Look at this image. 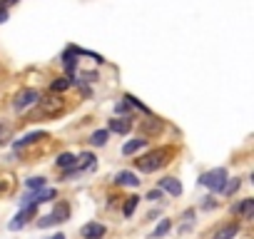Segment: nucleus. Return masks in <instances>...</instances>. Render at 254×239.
<instances>
[{"instance_id":"obj_21","label":"nucleus","mask_w":254,"mask_h":239,"mask_svg":"<svg viewBox=\"0 0 254 239\" xmlns=\"http://www.w3.org/2000/svg\"><path fill=\"white\" fill-rule=\"evenodd\" d=\"M239 184H242V180H239V177H235V180H227V182H224V187H222V192L227 194V197H232V194H235V192L239 189Z\"/></svg>"},{"instance_id":"obj_8","label":"nucleus","mask_w":254,"mask_h":239,"mask_svg":"<svg viewBox=\"0 0 254 239\" xmlns=\"http://www.w3.org/2000/svg\"><path fill=\"white\" fill-rule=\"evenodd\" d=\"M40 102V115H45V117H50V115H55V112H62V100H37Z\"/></svg>"},{"instance_id":"obj_18","label":"nucleus","mask_w":254,"mask_h":239,"mask_svg":"<svg viewBox=\"0 0 254 239\" xmlns=\"http://www.w3.org/2000/svg\"><path fill=\"white\" fill-rule=\"evenodd\" d=\"M75 160H77L75 155H70V152H62V155L55 160V165L62 167V169H68V167H75Z\"/></svg>"},{"instance_id":"obj_25","label":"nucleus","mask_w":254,"mask_h":239,"mask_svg":"<svg viewBox=\"0 0 254 239\" xmlns=\"http://www.w3.org/2000/svg\"><path fill=\"white\" fill-rule=\"evenodd\" d=\"M147 200H150V202L162 200V189H160V187H157V189H150V192H147Z\"/></svg>"},{"instance_id":"obj_6","label":"nucleus","mask_w":254,"mask_h":239,"mask_svg":"<svg viewBox=\"0 0 254 239\" xmlns=\"http://www.w3.org/2000/svg\"><path fill=\"white\" fill-rule=\"evenodd\" d=\"M130 129H132V120L127 117H112L108 125V132H115V135H127Z\"/></svg>"},{"instance_id":"obj_1","label":"nucleus","mask_w":254,"mask_h":239,"mask_svg":"<svg viewBox=\"0 0 254 239\" xmlns=\"http://www.w3.org/2000/svg\"><path fill=\"white\" fill-rule=\"evenodd\" d=\"M169 155H172V149L169 147H160V149H152V152H147L145 157L137 160V169L140 172H155V169H162L169 160Z\"/></svg>"},{"instance_id":"obj_9","label":"nucleus","mask_w":254,"mask_h":239,"mask_svg":"<svg viewBox=\"0 0 254 239\" xmlns=\"http://www.w3.org/2000/svg\"><path fill=\"white\" fill-rule=\"evenodd\" d=\"M115 184H122V187H137V184H140V180H137L135 172L122 169V172H117V175H115Z\"/></svg>"},{"instance_id":"obj_2","label":"nucleus","mask_w":254,"mask_h":239,"mask_svg":"<svg viewBox=\"0 0 254 239\" xmlns=\"http://www.w3.org/2000/svg\"><path fill=\"white\" fill-rule=\"evenodd\" d=\"M229 180V175H227V169L224 167H217V169H209V172H204V175L200 177V184H204L207 189H212V192H222V187H224V182Z\"/></svg>"},{"instance_id":"obj_14","label":"nucleus","mask_w":254,"mask_h":239,"mask_svg":"<svg viewBox=\"0 0 254 239\" xmlns=\"http://www.w3.org/2000/svg\"><path fill=\"white\" fill-rule=\"evenodd\" d=\"M50 220L57 224V222H68L70 220V207L65 204V202H60V204H55V209H53V214H50Z\"/></svg>"},{"instance_id":"obj_23","label":"nucleus","mask_w":254,"mask_h":239,"mask_svg":"<svg viewBox=\"0 0 254 239\" xmlns=\"http://www.w3.org/2000/svg\"><path fill=\"white\" fill-rule=\"evenodd\" d=\"M68 88H70V77H60V80H55V82L50 85L53 92H65Z\"/></svg>"},{"instance_id":"obj_28","label":"nucleus","mask_w":254,"mask_h":239,"mask_svg":"<svg viewBox=\"0 0 254 239\" xmlns=\"http://www.w3.org/2000/svg\"><path fill=\"white\" fill-rule=\"evenodd\" d=\"M13 3H18V0H0V8H5V5H13Z\"/></svg>"},{"instance_id":"obj_27","label":"nucleus","mask_w":254,"mask_h":239,"mask_svg":"<svg viewBox=\"0 0 254 239\" xmlns=\"http://www.w3.org/2000/svg\"><path fill=\"white\" fill-rule=\"evenodd\" d=\"M127 107H130V105H127V102H120V105L115 107V110H117V112H127Z\"/></svg>"},{"instance_id":"obj_11","label":"nucleus","mask_w":254,"mask_h":239,"mask_svg":"<svg viewBox=\"0 0 254 239\" xmlns=\"http://www.w3.org/2000/svg\"><path fill=\"white\" fill-rule=\"evenodd\" d=\"M160 189L169 192L172 197H180V194H182V184H180V180H175V177H164V180H160Z\"/></svg>"},{"instance_id":"obj_22","label":"nucleus","mask_w":254,"mask_h":239,"mask_svg":"<svg viewBox=\"0 0 254 239\" xmlns=\"http://www.w3.org/2000/svg\"><path fill=\"white\" fill-rule=\"evenodd\" d=\"M125 102H127V105H130V107H137V110H140V112H145V115H150V107H147V105H142V102H140V100H137L135 95H125Z\"/></svg>"},{"instance_id":"obj_24","label":"nucleus","mask_w":254,"mask_h":239,"mask_svg":"<svg viewBox=\"0 0 254 239\" xmlns=\"http://www.w3.org/2000/svg\"><path fill=\"white\" fill-rule=\"evenodd\" d=\"M25 184H28V189H42V187H45V177H33Z\"/></svg>"},{"instance_id":"obj_10","label":"nucleus","mask_w":254,"mask_h":239,"mask_svg":"<svg viewBox=\"0 0 254 239\" xmlns=\"http://www.w3.org/2000/svg\"><path fill=\"white\" fill-rule=\"evenodd\" d=\"M35 214V204H25L23 207V212H20L18 217H15V220L8 224V229H20V227H23L25 222H28V217H33Z\"/></svg>"},{"instance_id":"obj_17","label":"nucleus","mask_w":254,"mask_h":239,"mask_svg":"<svg viewBox=\"0 0 254 239\" xmlns=\"http://www.w3.org/2000/svg\"><path fill=\"white\" fill-rule=\"evenodd\" d=\"M137 204H140V197H137V194L127 197V200H125V207H122V214H125V217H132L135 209H137Z\"/></svg>"},{"instance_id":"obj_4","label":"nucleus","mask_w":254,"mask_h":239,"mask_svg":"<svg viewBox=\"0 0 254 239\" xmlns=\"http://www.w3.org/2000/svg\"><path fill=\"white\" fill-rule=\"evenodd\" d=\"M57 197V189H40V192H35V194H25L23 200H20V204H42V202H50V200H55Z\"/></svg>"},{"instance_id":"obj_19","label":"nucleus","mask_w":254,"mask_h":239,"mask_svg":"<svg viewBox=\"0 0 254 239\" xmlns=\"http://www.w3.org/2000/svg\"><path fill=\"white\" fill-rule=\"evenodd\" d=\"M169 229H172V222H169V220H162V222L155 227V232H152V237H150V239H162Z\"/></svg>"},{"instance_id":"obj_15","label":"nucleus","mask_w":254,"mask_h":239,"mask_svg":"<svg viewBox=\"0 0 254 239\" xmlns=\"http://www.w3.org/2000/svg\"><path fill=\"white\" fill-rule=\"evenodd\" d=\"M37 140H48V132H40V129H37V132H30V135H25L23 140H18L13 147H15V149H23L25 145H33V142H37Z\"/></svg>"},{"instance_id":"obj_13","label":"nucleus","mask_w":254,"mask_h":239,"mask_svg":"<svg viewBox=\"0 0 254 239\" xmlns=\"http://www.w3.org/2000/svg\"><path fill=\"white\" fill-rule=\"evenodd\" d=\"M239 234V224L235 222V224H224V227H219L215 234H212V239H235Z\"/></svg>"},{"instance_id":"obj_16","label":"nucleus","mask_w":254,"mask_h":239,"mask_svg":"<svg viewBox=\"0 0 254 239\" xmlns=\"http://www.w3.org/2000/svg\"><path fill=\"white\" fill-rule=\"evenodd\" d=\"M145 145H147V140H130L122 147V155H135V152H140Z\"/></svg>"},{"instance_id":"obj_7","label":"nucleus","mask_w":254,"mask_h":239,"mask_svg":"<svg viewBox=\"0 0 254 239\" xmlns=\"http://www.w3.org/2000/svg\"><path fill=\"white\" fill-rule=\"evenodd\" d=\"M232 214L242 217V220H252V214H254V200H252V197H247V200L237 202L235 207H232Z\"/></svg>"},{"instance_id":"obj_5","label":"nucleus","mask_w":254,"mask_h":239,"mask_svg":"<svg viewBox=\"0 0 254 239\" xmlns=\"http://www.w3.org/2000/svg\"><path fill=\"white\" fill-rule=\"evenodd\" d=\"M80 234H82V239H102L105 234H108V227L100 224V222H90V224H85L80 229Z\"/></svg>"},{"instance_id":"obj_12","label":"nucleus","mask_w":254,"mask_h":239,"mask_svg":"<svg viewBox=\"0 0 254 239\" xmlns=\"http://www.w3.org/2000/svg\"><path fill=\"white\" fill-rule=\"evenodd\" d=\"M62 65H65L68 75L75 73V65H77V48H75V45H70V48L65 50V55H62Z\"/></svg>"},{"instance_id":"obj_20","label":"nucleus","mask_w":254,"mask_h":239,"mask_svg":"<svg viewBox=\"0 0 254 239\" xmlns=\"http://www.w3.org/2000/svg\"><path fill=\"white\" fill-rule=\"evenodd\" d=\"M108 129H97V132H92V137H90V145L92 147H102L105 142H108Z\"/></svg>"},{"instance_id":"obj_3","label":"nucleus","mask_w":254,"mask_h":239,"mask_svg":"<svg viewBox=\"0 0 254 239\" xmlns=\"http://www.w3.org/2000/svg\"><path fill=\"white\" fill-rule=\"evenodd\" d=\"M37 100H40V92H37V90H33V88H25V90H20V92L15 95L13 107L20 112V110H28V107H33Z\"/></svg>"},{"instance_id":"obj_29","label":"nucleus","mask_w":254,"mask_h":239,"mask_svg":"<svg viewBox=\"0 0 254 239\" xmlns=\"http://www.w3.org/2000/svg\"><path fill=\"white\" fill-rule=\"evenodd\" d=\"M50 239H65V234H55V237H50Z\"/></svg>"},{"instance_id":"obj_26","label":"nucleus","mask_w":254,"mask_h":239,"mask_svg":"<svg viewBox=\"0 0 254 239\" xmlns=\"http://www.w3.org/2000/svg\"><path fill=\"white\" fill-rule=\"evenodd\" d=\"M8 20V8H0V25H3Z\"/></svg>"}]
</instances>
